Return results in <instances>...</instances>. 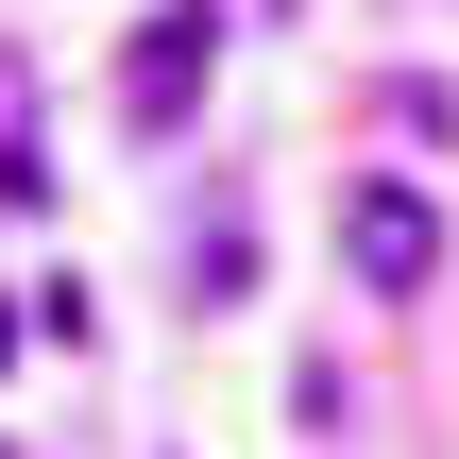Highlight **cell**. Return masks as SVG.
<instances>
[{"instance_id":"cell-1","label":"cell","mask_w":459,"mask_h":459,"mask_svg":"<svg viewBox=\"0 0 459 459\" xmlns=\"http://www.w3.org/2000/svg\"><path fill=\"white\" fill-rule=\"evenodd\" d=\"M341 255H358L375 307H426V290H443V204L375 170V187H341Z\"/></svg>"},{"instance_id":"cell-2","label":"cell","mask_w":459,"mask_h":459,"mask_svg":"<svg viewBox=\"0 0 459 459\" xmlns=\"http://www.w3.org/2000/svg\"><path fill=\"white\" fill-rule=\"evenodd\" d=\"M204 68H221V0H170V17H136V51H119V119H136V136H187Z\"/></svg>"},{"instance_id":"cell-3","label":"cell","mask_w":459,"mask_h":459,"mask_svg":"<svg viewBox=\"0 0 459 459\" xmlns=\"http://www.w3.org/2000/svg\"><path fill=\"white\" fill-rule=\"evenodd\" d=\"M0 204H17V221L51 204V136H34V51H17V34H0Z\"/></svg>"},{"instance_id":"cell-4","label":"cell","mask_w":459,"mask_h":459,"mask_svg":"<svg viewBox=\"0 0 459 459\" xmlns=\"http://www.w3.org/2000/svg\"><path fill=\"white\" fill-rule=\"evenodd\" d=\"M0 358H17V307H0Z\"/></svg>"}]
</instances>
